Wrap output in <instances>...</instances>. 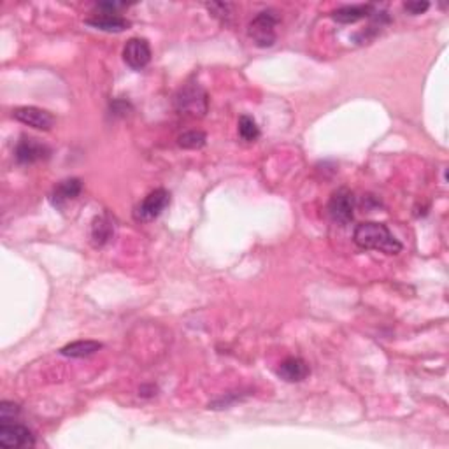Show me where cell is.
Segmentation results:
<instances>
[{
	"label": "cell",
	"instance_id": "6da1fadb",
	"mask_svg": "<svg viewBox=\"0 0 449 449\" xmlns=\"http://www.w3.org/2000/svg\"><path fill=\"white\" fill-rule=\"evenodd\" d=\"M355 242L364 249H376V251L396 254L402 251V244L399 239L391 234L390 228L384 223L365 222L355 228Z\"/></svg>",
	"mask_w": 449,
	"mask_h": 449
},
{
	"label": "cell",
	"instance_id": "7a4b0ae2",
	"mask_svg": "<svg viewBox=\"0 0 449 449\" xmlns=\"http://www.w3.org/2000/svg\"><path fill=\"white\" fill-rule=\"evenodd\" d=\"M175 109L179 114L202 118L207 112V93L198 83H188L183 86L174 99Z\"/></svg>",
	"mask_w": 449,
	"mask_h": 449
},
{
	"label": "cell",
	"instance_id": "3957f363",
	"mask_svg": "<svg viewBox=\"0 0 449 449\" xmlns=\"http://www.w3.org/2000/svg\"><path fill=\"white\" fill-rule=\"evenodd\" d=\"M279 23V16L276 14V11L267 9L261 11L258 16L253 18V21L249 23L248 33L253 39V43L258 48H271L276 43V27Z\"/></svg>",
	"mask_w": 449,
	"mask_h": 449
},
{
	"label": "cell",
	"instance_id": "277c9868",
	"mask_svg": "<svg viewBox=\"0 0 449 449\" xmlns=\"http://www.w3.org/2000/svg\"><path fill=\"white\" fill-rule=\"evenodd\" d=\"M168 204H171V193L163 188L155 190V192L149 193V195L137 205L136 220H139V222H153V220H156L163 211H166Z\"/></svg>",
	"mask_w": 449,
	"mask_h": 449
},
{
	"label": "cell",
	"instance_id": "5b68a950",
	"mask_svg": "<svg viewBox=\"0 0 449 449\" xmlns=\"http://www.w3.org/2000/svg\"><path fill=\"white\" fill-rule=\"evenodd\" d=\"M36 444L32 432L18 423H0V446L4 449L32 448Z\"/></svg>",
	"mask_w": 449,
	"mask_h": 449
},
{
	"label": "cell",
	"instance_id": "8992f818",
	"mask_svg": "<svg viewBox=\"0 0 449 449\" xmlns=\"http://www.w3.org/2000/svg\"><path fill=\"white\" fill-rule=\"evenodd\" d=\"M353 209L355 197L347 188L337 190L328 202V212H330L332 220L340 224H346L353 220Z\"/></svg>",
	"mask_w": 449,
	"mask_h": 449
},
{
	"label": "cell",
	"instance_id": "52a82bcc",
	"mask_svg": "<svg viewBox=\"0 0 449 449\" xmlns=\"http://www.w3.org/2000/svg\"><path fill=\"white\" fill-rule=\"evenodd\" d=\"M50 153L51 149L46 144L32 139V137H21V141L16 144V149H14V156H16L18 163H23V166L46 160Z\"/></svg>",
	"mask_w": 449,
	"mask_h": 449
},
{
	"label": "cell",
	"instance_id": "ba28073f",
	"mask_svg": "<svg viewBox=\"0 0 449 449\" xmlns=\"http://www.w3.org/2000/svg\"><path fill=\"white\" fill-rule=\"evenodd\" d=\"M123 60H125L126 65L134 70L144 69L146 65L151 60V48L146 39H139V37H134L123 48Z\"/></svg>",
	"mask_w": 449,
	"mask_h": 449
},
{
	"label": "cell",
	"instance_id": "9c48e42d",
	"mask_svg": "<svg viewBox=\"0 0 449 449\" xmlns=\"http://www.w3.org/2000/svg\"><path fill=\"white\" fill-rule=\"evenodd\" d=\"M13 118L37 130H51V126L55 125V118L51 112L39 109V107H32V106L18 107V109H14Z\"/></svg>",
	"mask_w": 449,
	"mask_h": 449
},
{
	"label": "cell",
	"instance_id": "30bf717a",
	"mask_svg": "<svg viewBox=\"0 0 449 449\" xmlns=\"http://www.w3.org/2000/svg\"><path fill=\"white\" fill-rule=\"evenodd\" d=\"M278 376L283 381H286V383H301V381H304L309 376V365L302 358H286L279 365Z\"/></svg>",
	"mask_w": 449,
	"mask_h": 449
},
{
	"label": "cell",
	"instance_id": "8fae6325",
	"mask_svg": "<svg viewBox=\"0 0 449 449\" xmlns=\"http://www.w3.org/2000/svg\"><path fill=\"white\" fill-rule=\"evenodd\" d=\"M85 23L88 27H93L97 30H102V32H123L130 27V21H126L125 18H121L119 14H109V13H100L95 14L93 18L85 20Z\"/></svg>",
	"mask_w": 449,
	"mask_h": 449
},
{
	"label": "cell",
	"instance_id": "7c38bea8",
	"mask_svg": "<svg viewBox=\"0 0 449 449\" xmlns=\"http://www.w3.org/2000/svg\"><path fill=\"white\" fill-rule=\"evenodd\" d=\"M81 190H83V183L77 178L63 179V181H60L55 186L53 193H51V202H53V205H56V207H62L65 202L74 200V198L80 195Z\"/></svg>",
	"mask_w": 449,
	"mask_h": 449
},
{
	"label": "cell",
	"instance_id": "4fadbf2b",
	"mask_svg": "<svg viewBox=\"0 0 449 449\" xmlns=\"http://www.w3.org/2000/svg\"><path fill=\"white\" fill-rule=\"evenodd\" d=\"M374 7L369 4H360V6H344L332 13V18L339 23H357L367 16H372Z\"/></svg>",
	"mask_w": 449,
	"mask_h": 449
},
{
	"label": "cell",
	"instance_id": "5bb4252c",
	"mask_svg": "<svg viewBox=\"0 0 449 449\" xmlns=\"http://www.w3.org/2000/svg\"><path fill=\"white\" fill-rule=\"evenodd\" d=\"M114 235V223L107 215L99 216L92 224V241L97 248L107 244Z\"/></svg>",
	"mask_w": 449,
	"mask_h": 449
},
{
	"label": "cell",
	"instance_id": "9a60e30c",
	"mask_svg": "<svg viewBox=\"0 0 449 449\" xmlns=\"http://www.w3.org/2000/svg\"><path fill=\"white\" fill-rule=\"evenodd\" d=\"M102 350V344L99 340H76L60 350V355L70 358H85L90 355H95L97 351Z\"/></svg>",
	"mask_w": 449,
	"mask_h": 449
},
{
	"label": "cell",
	"instance_id": "2e32d148",
	"mask_svg": "<svg viewBox=\"0 0 449 449\" xmlns=\"http://www.w3.org/2000/svg\"><path fill=\"white\" fill-rule=\"evenodd\" d=\"M239 136L242 141L253 142L260 137V129L256 126V121L251 116H241L239 119Z\"/></svg>",
	"mask_w": 449,
	"mask_h": 449
},
{
	"label": "cell",
	"instance_id": "e0dca14e",
	"mask_svg": "<svg viewBox=\"0 0 449 449\" xmlns=\"http://www.w3.org/2000/svg\"><path fill=\"white\" fill-rule=\"evenodd\" d=\"M207 141V136L200 130H190V132L181 134L178 137V144L185 149H198L205 144Z\"/></svg>",
	"mask_w": 449,
	"mask_h": 449
},
{
	"label": "cell",
	"instance_id": "ac0fdd59",
	"mask_svg": "<svg viewBox=\"0 0 449 449\" xmlns=\"http://www.w3.org/2000/svg\"><path fill=\"white\" fill-rule=\"evenodd\" d=\"M20 414V406L14 402L0 404V423H11Z\"/></svg>",
	"mask_w": 449,
	"mask_h": 449
},
{
	"label": "cell",
	"instance_id": "d6986e66",
	"mask_svg": "<svg viewBox=\"0 0 449 449\" xmlns=\"http://www.w3.org/2000/svg\"><path fill=\"white\" fill-rule=\"evenodd\" d=\"M205 7L209 9V13L215 14V16L222 18V20L227 21L228 16H230V4H223V2H212V4H205Z\"/></svg>",
	"mask_w": 449,
	"mask_h": 449
},
{
	"label": "cell",
	"instance_id": "ffe728a7",
	"mask_svg": "<svg viewBox=\"0 0 449 449\" xmlns=\"http://www.w3.org/2000/svg\"><path fill=\"white\" fill-rule=\"evenodd\" d=\"M428 7H430L428 2H406L404 4V9H406L407 13L414 14V16H416V14L425 13Z\"/></svg>",
	"mask_w": 449,
	"mask_h": 449
},
{
	"label": "cell",
	"instance_id": "44dd1931",
	"mask_svg": "<svg viewBox=\"0 0 449 449\" xmlns=\"http://www.w3.org/2000/svg\"><path fill=\"white\" fill-rule=\"evenodd\" d=\"M126 4L123 2H99L97 4V9L102 11V13H109V14H116V11L125 7Z\"/></svg>",
	"mask_w": 449,
	"mask_h": 449
}]
</instances>
